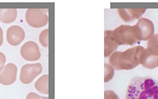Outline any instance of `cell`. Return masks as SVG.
Here are the masks:
<instances>
[{"label": "cell", "instance_id": "obj_13", "mask_svg": "<svg viewBox=\"0 0 158 99\" xmlns=\"http://www.w3.org/2000/svg\"><path fill=\"white\" fill-rule=\"evenodd\" d=\"M16 9H0V21L2 23H13L16 19Z\"/></svg>", "mask_w": 158, "mask_h": 99}, {"label": "cell", "instance_id": "obj_7", "mask_svg": "<svg viewBox=\"0 0 158 99\" xmlns=\"http://www.w3.org/2000/svg\"><path fill=\"white\" fill-rule=\"evenodd\" d=\"M22 57L27 61H36L41 57L40 47L34 41H28L20 49Z\"/></svg>", "mask_w": 158, "mask_h": 99}, {"label": "cell", "instance_id": "obj_20", "mask_svg": "<svg viewBox=\"0 0 158 99\" xmlns=\"http://www.w3.org/2000/svg\"><path fill=\"white\" fill-rule=\"evenodd\" d=\"M26 99H49V97H43V96L39 95L34 92H30L27 94Z\"/></svg>", "mask_w": 158, "mask_h": 99}, {"label": "cell", "instance_id": "obj_19", "mask_svg": "<svg viewBox=\"0 0 158 99\" xmlns=\"http://www.w3.org/2000/svg\"><path fill=\"white\" fill-rule=\"evenodd\" d=\"M104 99H120L114 91L106 90L104 91Z\"/></svg>", "mask_w": 158, "mask_h": 99}, {"label": "cell", "instance_id": "obj_9", "mask_svg": "<svg viewBox=\"0 0 158 99\" xmlns=\"http://www.w3.org/2000/svg\"><path fill=\"white\" fill-rule=\"evenodd\" d=\"M26 33L24 29L19 26H12L7 29L6 40L12 46H18L24 40Z\"/></svg>", "mask_w": 158, "mask_h": 99}, {"label": "cell", "instance_id": "obj_16", "mask_svg": "<svg viewBox=\"0 0 158 99\" xmlns=\"http://www.w3.org/2000/svg\"><path fill=\"white\" fill-rule=\"evenodd\" d=\"M120 54H121V51H115L110 56L109 60H108L109 64L117 71H120V67H119V59H120Z\"/></svg>", "mask_w": 158, "mask_h": 99}, {"label": "cell", "instance_id": "obj_11", "mask_svg": "<svg viewBox=\"0 0 158 99\" xmlns=\"http://www.w3.org/2000/svg\"><path fill=\"white\" fill-rule=\"evenodd\" d=\"M118 45L113 37L112 30H106L104 32V57H108L117 51Z\"/></svg>", "mask_w": 158, "mask_h": 99}, {"label": "cell", "instance_id": "obj_21", "mask_svg": "<svg viewBox=\"0 0 158 99\" xmlns=\"http://www.w3.org/2000/svg\"><path fill=\"white\" fill-rule=\"evenodd\" d=\"M6 62V57L3 53L0 52V71L3 69Z\"/></svg>", "mask_w": 158, "mask_h": 99}, {"label": "cell", "instance_id": "obj_23", "mask_svg": "<svg viewBox=\"0 0 158 99\" xmlns=\"http://www.w3.org/2000/svg\"><path fill=\"white\" fill-rule=\"evenodd\" d=\"M157 67H158V60H157Z\"/></svg>", "mask_w": 158, "mask_h": 99}, {"label": "cell", "instance_id": "obj_8", "mask_svg": "<svg viewBox=\"0 0 158 99\" xmlns=\"http://www.w3.org/2000/svg\"><path fill=\"white\" fill-rule=\"evenodd\" d=\"M17 77V67L14 63H9L0 71V84L11 85L15 81Z\"/></svg>", "mask_w": 158, "mask_h": 99}, {"label": "cell", "instance_id": "obj_12", "mask_svg": "<svg viewBox=\"0 0 158 99\" xmlns=\"http://www.w3.org/2000/svg\"><path fill=\"white\" fill-rule=\"evenodd\" d=\"M158 57L152 55L147 50L143 52L140 60V64L148 69H155L157 67Z\"/></svg>", "mask_w": 158, "mask_h": 99}, {"label": "cell", "instance_id": "obj_4", "mask_svg": "<svg viewBox=\"0 0 158 99\" xmlns=\"http://www.w3.org/2000/svg\"><path fill=\"white\" fill-rule=\"evenodd\" d=\"M133 26L140 42L149 40L154 35V25L149 19L140 18L137 24Z\"/></svg>", "mask_w": 158, "mask_h": 99}, {"label": "cell", "instance_id": "obj_5", "mask_svg": "<svg viewBox=\"0 0 158 99\" xmlns=\"http://www.w3.org/2000/svg\"><path fill=\"white\" fill-rule=\"evenodd\" d=\"M26 20L32 27L41 28L47 24L49 18L44 9H29L26 12Z\"/></svg>", "mask_w": 158, "mask_h": 99}, {"label": "cell", "instance_id": "obj_18", "mask_svg": "<svg viewBox=\"0 0 158 99\" xmlns=\"http://www.w3.org/2000/svg\"><path fill=\"white\" fill-rule=\"evenodd\" d=\"M104 67H105V75H104V82L107 83L110 80H112V78L114 76V71L115 70L112 67L110 64L108 63H104Z\"/></svg>", "mask_w": 158, "mask_h": 99}, {"label": "cell", "instance_id": "obj_1", "mask_svg": "<svg viewBox=\"0 0 158 99\" xmlns=\"http://www.w3.org/2000/svg\"><path fill=\"white\" fill-rule=\"evenodd\" d=\"M126 99H158V82L151 77H134L130 82Z\"/></svg>", "mask_w": 158, "mask_h": 99}, {"label": "cell", "instance_id": "obj_14", "mask_svg": "<svg viewBox=\"0 0 158 99\" xmlns=\"http://www.w3.org/2000/svg\"><path fill=\"white\" fill-rule=\"evenodd\" d=\"M49 75L45 74L40 77L35 83V88L41 94H49Z\"/></svg>", "mask_w": 158, "mask_h": 99}, {"label": "cell", "instance_id": "obj_3", "mask_svg": "<svg viewBox=\"0 0 158 99\" xmlns=\"http://www.w3.org/2000/svg\"><path fill=\"white\" fill-rule=\"evenodd\" d=\"M113 37L118 46L120 45H130L133 46L140 41L136 36L134 28L129 25H120L115 29L112 30Z\"/></svg>", "mask_w": 158, "mask_h": 99}, {"label": "cell", "instance_id": "obj_2", "mask_svg": "<svg viewBox=\"0 0 158 99\" xmlns=\"http://www.w3.org/2000/svg\"><path fill=\"white\" fill-rule=\"evenodd\" d=\"M145 50L146 49L141 46H135L121 52L119 59V67L120 71H129L140 65L142 55Z\"/></svg>", "mask_w": 158, "mask_h": 99}, {"label": "cell", "instance_id": "obj_15", "mask_svg": "<svg viewBox=\"0 0 158 99\" xmlns=\"http://www.w3.org/2000/svg\"><path fill=\"white\" fill-rule=\"evenodd\" d=\"M147 50L152 55L158 57V33L154 34L147 43Z\"/></svg>", "mask_w": 158, "mask_h": 99}, {"label": "cell", "instance_id": "obj_22", "mask_svg": "<svg viewBox=\"0 0 158 99\" xmlns=\"http://www.w3.org/2000/svg\"><path fill=\"white\" fill-rule=\"evenodd\" d=\"M3 43V31L2 29V28L0 27V46H2V44Z\"/></svg>", "mask_w": 158, "mask_h": 99}, {"label": "cell", "instance_id": "obj_6", "mask_svg": "<svg viewBox=\"0 0 158 99\" xmlns=\"http://www.w3.org/2000/svg\"><path fill=\"white\" fill-rule=\"evenodd\" d=\"M43 67L40 63H28L22 67L19 80L24 84H29L42 73Z\"/></svg>", "mask_w": 158, "mask_h": 99}, {"label": "cell", "instance_id": "obj_17", "mask_svg": "<svg viewBox=\"0 0 158 99\" xmlns=\"http://www.w3.org/2000/svg\"><path fill=\"white\" fill-rule=\"evenodd\" d=\"M49 29H46L43 31H42L40 34L39 40L40 43L43 47H48L49 46Z\"/></svg>", "mask_w": 158, "mask_h": 99}, {"label": "cell", "instance_id": "obj_10", "mask_svg": "<svg viewBox=\"0 0 158 99\" xmlns=\"http://www.w3.org/2000/svg\"><path fill=\"white\" fill-rule=\"evenodd\" d=\"M120 18L126 23H131L134 19H140L146 12L145 9H117Z\"/></svg>", "mask_w": 158, "mask_h": 99}]
</instances>
